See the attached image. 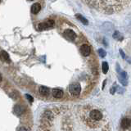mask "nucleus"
I'll list each match as a JSON object with an SVG mask.
<instances>
[{
    "instance_id": "nucleus-5",
    "label": "nucleus",
    "mask_w": 131,
    "mask_h": 131,
    "mask_svg": "<svg viewBox=\"0 0 131 131\" xmlns=\"http://www.w3.org/2000/svg\"><path fill=\"white\" fill-rule=\"evenodd\" d=\"M65 35L67 39H69L70 40H74V39L76 38V34L75 33L74 30L71 29H67L65 30Z\"/></svg>"
},
{
    "instance_id": "nucleus-11",
    "label": "nucleus",
    "mask_w": 131,
    "mask_h": 131,
    "mask_svg": "<svg viewBox=\"0 0 131 131\" xmlns=\"http://www.w3.org/2000/svg\"><path fill=\"white\" fill-rule=\"evenodd\" d=\"M23 112H24V108L21 106V105L17 104L14 107V112L16 115H17V116H20L21 114H22Z\"/></svg>"
},
{
    "instance_id": "nucleus-12",
    "label": "nucleus",
    "mask_w": 131,
    "mask_h": 131,
    "mask_svg": "<svg viewBox=\"0 0 131 131\" xmlns=\"http://www.w3.org/2000/svg\"><path fill=\"white\" fill-rule=\"evenodd\" d=\"M112 36H113V38H114L115 39H116V40H122V39H123L122 35L120 32H119V31H117V30H116L114 33H113Z\"/></svg>"
},
{
    "instance_id": "nucleus-20",
    "label": "nucleus",
    "mask_w": 131,
    "mask_h": 131,
    "mask_svg": "<svg viewBox=\"0 0 131 131\" xmlns=\"http://www.w3.org/2000/svg\"><path fill=\"white\" fill-rule=\"evenodd\" d=\"M17 131H28V130H27L25 127H24V126H21V127H20V128L17 130Z\"/></svg>"
},
{
    "instance_id": "nucleus-21",
    "label": "nucleus",
    "mask_w": 131,
    "mask_h": 131,
    "mask_svg": "<svg viewBox=\"0 0 131 131\" xmlns=\"http://www.w3.org/2000/svg\"><path fill=\"white\" fill-rule=\"evenodd\" d=\"M106 83H107V80H105L104 81H103V84H102V89H104V87H105V84H106Z\"/></svg>"
},
{
    "instance_id": "nucleus-13",
    "label": "nucleus",
    "mask_w": 131,
    "mask_h": 131,
    "mask_svg": "<svg viewBox=\"0 0 131 131\" xmlns=\"http://www.w3.org/2000/svg\"><path fill=\"white\" fill-rule=\"evenodd\" d=\"M76 17L79 19V21H80L81 22H82L84 25H88L89 24V21H88V20H87L85 17H83L82 15H80V14H77L76 15Z\"/></svg>"
},
{
    "instance_id": "nucleus-7",
    "label": "nucleus",
    "mask_w": 131,
    "mask_h": 131,
    "mask_svg": "<svg viewBox=\"0 0 131 131\" xmlns=\"http://www.w3.org/2000/svg\"><path fill=\"white\" fill-rule=\"evenodd\" d=\"M53 95L55 98H61L63 97V91L60 89H54L53 90Z\"/></svg>"
},
{
    "instance_id": "nucleus-19",
    "label": "nucleus",
    "mask_w": 131,
    "mask_h": 131,
    "mask_svg": "<svg viewBox=\"0 0 131 131\" xmlns=\"http://www.w3.org/2000/svg\"><path fill=\"white\" fill-rule=\"evenodd\" d=\"M119 52H120V55H121V57H122V58H125V53H124V51L122 50V49H120L119 50Z\"/></svg>"
},
{
    "instance_id": "nucleus-15",
    "label": "nucleus",
    "mask_w": 131,
    "mask_h": 131,
    "mask_svg": "<svg viewBox=\"0 0 131 131\" xmlns=\"http://www.w3.org/2000/svg\"><path fill=\"white\" fill-rule=\"evenodd\" d=\"M118 80L120 81V83L123 86H127V85H128V80H125V79H122L121 77L118 76Z\"/></svg>"
},
{
    "instance_id": "nucleus-23",
    "label": "nucleus",
    "mask_w": 131,
    "mask_h": 131,
    "mask_svg": "<svg viewBox=\"0 0 131 131\" xmlns=\"http://www.w3.org/2000/svg\"><path fill=\"white\" fill-rule=\"evenodd\" d=\"M130 122H131V120H130Z\"/></svg>"
},
{
    "instance_id": "nucleus-10",
    "label": "nucleus",
    "mask_w": 131,
    "mask_h": 131,
    "mask_svg": "<svg viewBox=\"0 0 131 131\" xmlns=\"http://www.w3.org/2000/svg\"><path fill=\"white\" fill-rule=\"evenodd\" d=\"M39 94H40L43 97L48 96V94H49V89H48V88H47V87H45V86L39 87Z\"/></svg>"
},
{
    "instance_id": "nucleus-16",
    "label": "nucleus",
    "mask_w": 131,
    "mask_h": 131,
    "mask_svg": "<svg viewBox=\"0 0 131 131\" xmlns=\"http://www.w3.org/2000/svg\"><path fill=\"white\" fill-rule=\"evenodd\" d=\"M98 52L99 56H100L101 57H106L107 53H106V51H105L104 49H102V48H99Z\"/></svg>"
},
{
    "instance_id": "nucleus-9",
    "label": "nucleus",
    "mask_w": 131,
    "mask_h": 131,
    "mask_svg": "<svg viewBox=\"0 0 131 131\" xmlns=\"http://www.w3.org/2000/svg\"><path fill=\"white\" fill-rule=\"evenodd\" d=\"M41 10V5L39 3H35L31 6V12L33 14H37Z\"/></svg>"
},
{
    "instance_id": "nucleus-1",
    "label": "nucleus",
    "mask_w": 131,
    "mask_h": 131,
    "mask_svg": "<svg viewBox=\"0 0 131 131\" xmlns=\"http://www.w3.org/2000/svg\"><path fill=\"white\" fill-rule=\"evenodd\" d=\"M69 91H70L71 94L74 97H78L80 94L81 87L79 83H74L71 84L69 87Z\"/></svg>"
},
{
    "instance_id": "nucleus-3",
    "label": "nucleus",
    "mask_w": 131,
    "mask_h": 131,
    "mask_svg": "<svg viewBox=\"0 0 131 131\" xmlns=\"http://www.w3.org/2000/svg\"><path fill=\"white\" fill-rule=\"evenodd\" d=\"M89 116L94 120H100L102 118V114L98 110H93L89 113Z\"/></svg>"
},
{
    "instance_id": "nucleus-18",
    "label": "nucleus",
    "mask_w": 131,
    "mask_h": 131,
    "mask_svg": "<svg viewBox=\"0 0 131 131\" xmlns=\"http://www.w3.org/2000/svg\"><path fill=\"white\" fill-rule=\"evenodd\" d=\"M25 98L28 99L30 102H33V100H34V99H33V98H32V97H31L30 94H25Z\"/></svg>"
},
{
    "instance_id": "nucleus-4",
    "label": "nucleus",
    "mask_w": 131,
    "mask_h": 131,
    "mask_svg": "<svg viewBox=\"0 0 131 131\" xmlns=\"http://www.w3.org/2000/svg\"><path fill=\"white\" fill-rule=\"evenodd\" d=\"M80 53H81V54H82L84 57L89 56V55L90 54V53H91V48H90V46H89V44H86V43L83 44L82 46L80 47Z\"/></svg>"
},
{
    "instance_id": "nucleus-6",
    "label": "nucleus",
    "mask_w": 131,
    "mask_h": 131,
    "mask_svg": "<svg viewBox=\"0 0 131 131\" xmlns=\"http://www.w3.org/2000/svg\"><path fill=\"white\" fill-rule=\"evenodd\" d=\"M0 58H1V60L3 61H6V62H10L11 61L9 54L6 51L0 52Z\"/></svg>"
},
{
    "instance_id": "nucleus-22",
    "label": "nucleus",
    "mask_w": 131,
    "mask_h": 131,
    "mask_svg": "<svg viewBox=\"0 0 131 131\" xmlns=\"http://www.w3.org/2000/svg\"><path fill=\"white\" fill-rule=\"evenodd\" d=\"M1 81H2V75H0V82H1Z\"/></svg>"
},
{
    "instance_id": "nucleus-14",
    "label": "nucleus",
    "mask_w": 131,
    "mask_h": 131,
    "mask_svg": "<svg viewBox=\"0 0 131 131\" xmlns=\"http://www.w3.org/2000/svg\"><path fill=\"white\" fill-rule=\"evenodd\" d=\"M102 72L104 74H107V71L109 70V66H108V63L107 61H103L102 64Z\"/></svg>"
},
{
    "instance_id": "nucleus-17",
    "label": "nucleus",
    "mask_w": 131,
    "mask_h": 131,
    "mask_svg": "<svg viewBox=\"0 0 131 131\" xmlns=\"http://www.w3.org/2000/svg\"><path fill=\"white\" fill-rule=\"evenodd\" d=\"M116 89H117V86H116V84H115V85L112 87V89H111V90H110V93H111V94H114L115 93H116Z\"/></svg>"
},
{
    "instance_id": "nucleus-2",
    "label": "nucleus",
    "mask_w": 131,
    "mask_h": 131,
    "mask_svg": "<svg viewBox=\"0 0 131 131\" xmlns=\"http://www.w3.org/2000/svg\"><path fill=\"white\" fill-rule=\"evenodd\" d=\"M54 25V21L52 19H48V21H44V22L39 23V25H37V28L39 30H48L50 29L52 27H53Z\"/></svg>"
},
{
    "instance_id": "nucleus-8",
    "label": "nucleus",
    "mask_w": 131,
    "mask_h": 131,
    "mask_svg": "<svg viewBox=\"0 0 131 131\" xmlns=\"http://www.w3.org/2000/svg\"><path fill=\"white\" fill-rule=\"evenodd\" d=\"M130 125H131V122H130V120H129L128 118L122 119L121 122H120V126H121L122 129H125V130L128 129L129 127L130 126Z\"/></svg>"
}]
</instances>
